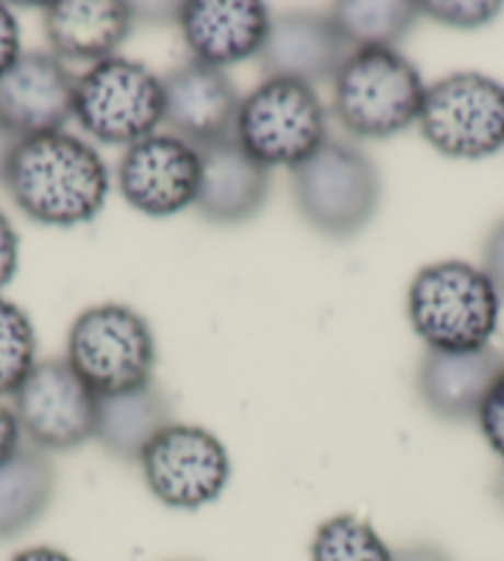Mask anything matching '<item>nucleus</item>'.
Returning <instances> with one entry per match:
<instances>
[{
  "label": "nucleus",
  "mask_w": 504,
  "mask_h": 561,
  "mask_svg": "<svg viewBox=\"0 0 504 561\" xmlns=\"http://www.w3.org/2000/svg\"><path fill=\"white\" fill-rule=\"evenodd\" d=\"M18 245H21V240H18L13 222L0 210V289L11 285L18 273Z\"/></svg>",
  "instance_id": "bb28decb"
},
{
  "label": "nucleus",
  "mask_w": 504,
  "mask_h": 561,
  "mask_svg": "<svg viewBox=\"0 0 504 561\" xmlns=\"http://www.w3.org/2000/svg\"><path fill=\"white\" fill-rule=\"evenodd\" d=\"M21 55V25L5 5H0V77L11 70Z\"/></svg>",
  "instance_id": "a878e982"
},
{
  "label": "nucleus",
  "mask_w": 504,
  "mask_h": 561,
  "mask_svg": "<svg viewBox=\"0 0 504 561\" xmlns=\"http://www.w3.org/2000/svg\"><path fill=\"white\" fill-rule=\"evenodd\" d=\"M11 561H75V559L53 547H31V549L18 551Z\"/></svg>",
  "instance_id": "7c9ffc66"
},
{
  "label": "nucleus",
  "mask_w": 504,
  "mask_h": 561,
  "mask_svg": "<svg viewBox=\"0 0 504 561\" xmlns=\"http://www.w3.org/2000/svg\"><path fill=\"white\" fill-rule=\"evenodd\" d=\"M35 366V329L21 307L0 299V399L13 396Z\"/></svg>",
  "instance_id": "5701e85b"
},
{
  "label": "nucleus",
  "mask_w": 504,
  "mask_h": 561,
  "mask_svg": "<svg viewBox=\"0 0 504 561\" xmlns=\"http://www.w3.org/2000/svg\"><path fill=\"white\" fill-rule=\"evenodd\" d=\"M21 445H23V428L15 419V411L11 405L0 403V466H3L8 458H13Z\"/></svg>",
  "instance_id": "c85d7f7f"
},
{
  "label": "nucleus",
  "mask_w": 504,
  "mask_h": 561,
  "mask_svg": "<svg viewBox=\"0 0 504 561\" xmlns=\"http://www.w3.org/2000/svg\"><path fill=\"white\" fill-rule=\"evenodd\" d=\"M163 82V122L193 149L238 137L242 100L230 77L201 62L181 65Z\"/></svg>",
  "instance_id": "ddd939ff"
},
{
  "label": "nucleus",
  "mask_w": 504,
  "mask_h": 561,
  "mask_svg": "<svg viewBox=\"0 0 504 561\" xmlns=\"http://www.w3.org/2000/svg\"><path fill=\"white\" fill-rule=\"evenodd\" d=\"M3 183L27 218L72 228L104 208L110 171L90 144L72 134L53 131L15 144Z\"/></svg>",
  "instance_id": "f257e3e1"
},
{
  "label": "nucleus",
  "mask_w": 504,
  "mask_h": 561,
  "mask_svg": "<svg viewBox=\"0 0 504 561\" xmlns=\"http://www.w3.org/2000/svg\"><path fill=\"white\" fill-rule=\"evenodd\" d=\"M293 193L309 226L329 238H348L374 218L381 183L366 153L327 139L293 169Z\"/></svg>",
  "instance_id": "39448f33"
},
{
  "label": "nucleus",
  "mask_w": 504,
  "mask_h": 561,
  "mask_svg": "<svg viewBox=\"0 0 504 561\" xmlns=\"http://www.w3.org/2000/svg\"><path fill=\"white\" fill-rule=\"evenodd\" d=\"M55 466L47 453L23 443L0 466V541L21 537L43 519L55 497Z\"/></svg>",
  "instance_id": "aec40b11"
},
{
  "label": "nucleus",
  "mask_w": 504,
  "mask_h": 561,
  "mask_svg": "<svg viewBox=\"0 0 504 561\" xmlns=\"http://www.w3.org/2000/svg\"><path fill=\"white\" fill-rule=\"evenodd\" d=\"M346 57V41L332 15L287 13L270 23L260 65L267 80H295L312 87L334 77Z\"/></svg>",
  "instance_id": "2eb2a0df"
},
{
  "label": "nucleus",
  "mask_w": 504,
  "mask_h": 561,
  "mask_svg": "<svg viewBox=\"0 0 504 561\" xmlns=\"http://www.w3.org/2000/svg\"><path fill=\"white\" fill-rule=\"evenodd\" d=\"M13 411L23 435L41 450H75L94 438L100 396L67 359H45L18 386Z\"/></svg>",
  "instance_id": "9d476101"
},
{
  "label": "nucleus",
  "mask_w": 504,
  "mask_h": 561,
  "mask_svg": "<svg viewBox=\"0 0 504 561\" xmlns=\"http://www.w3.org/2000/svg\"><path fill=\"white\" fill-rule=\"evenodd\" d=\"M393 561H450V559L445 557L438 547L415 545V547L393 551Z\"/></svg>",
  "instance_id": "c756f323"
},
{
  "label": "nucleus",
  "mask_w": 504,
  "mask_h": 561,
  "mask_svg": "<svg viewBox=\"0 0 504 561\" xmlns=\"http://www.w3.org/2000/svg\"><path fill=\"white\" fill-rule=\"evenodd\" d=\"M419 11L421 15H428L448 27L474 31V27L494 21L502 11V3H488V0H428V3H419Z\"/></svg>",
  "instance_id": "b1692460"
},
{
  "label": "nucleus",
  "mask_w": 504,
  "mask_h": 561,
  "mask_svg": "<svg viewBox=\"0 0 504 561\" xmlns=\"http://www.w3.org/2000/svg\"><path fill=\"white\" fill-rule=\"evenodd\" d=\"M267 8L257 0H191L179 5V25L196 62L226 67L260 55L270 33Z\"/></svg>",
  "instance_id": "4468645a"
},
{
  "label": "nucleus",
  "mask_w": 504,
  "mask_h": 561,
  "mask_svg": "<svg viewBox=\"0 0 504 561\" xmlns=\"http://www.w3.org/2000/svg\"><path fill=\"white\" fill-rule=\"evenodd\" d=\"M478 423L484 440L504 460V371L494 381L488 399H484L478 413Z\"/></svg>",
  "instance_id": "393cba45"
},
{
  "label": "nucleus",
  "mask_w": 504,
  "mask_h": 561,
  "mask_svg": "<svg viewBox=\"0 0 504 561\" xmlns=\"http://www.w3.org/2000/svg\"><path fill=\"white\" fill-rule=\"evenodd\" d=\"M173 423L171 403L157 383L137 391L100 396L94 440L124 462H139L147 445Z\"/></svg>",
  "instance_id": "6ab92c4d"
},
{
  "label": "nucleus",
  "mask_w": 504,
  "mask_h": 561,
  "mask_svg": "<svg viewBox=\"0 0 504 561\" xmlns=\"http://www.w3.org/2000/svg\"><path fill=\"white\" fill-rule=\"evenodd\" d=\"M238 141L265 169H297L327 141V112L309 84L265 80L242 100Z\"/></svg>",
  "instance_id": "423d86ee"
},
{
  "label": "nucleus",
  "mask_w": 504,
  "mask_h": 561,
  "mask_svg": "<svg viewBox=\"0 0 504 561\" xmlns=\"http://www.w3.org/2000/svg\"><path fill=\"white\" fill-rule=\"evenodd\" d=\"M77 80L50 53H23L0 77V127L15 139L62 131L75 117Z\"/></svg>",
  "instance_id": "f8f14e48"
},
{
  "label": "nucleus",
  "mask_w": 504,
  "mask_h": 561,
  "mask_svg": "<svg viewBox=\"0 0 504 561\" xmlns=\"http://www.w3.org/2000/svg\"><path fill=\"white\" fill-rule=\"evenodd\" d=\"M425 84L393 47L352 53L334 75V112L356 137L386 139L421 117Z\"/></svg>",
  "instance_id": "7ed1b4c3"
},
{
  "label": "nucleus",
  "mask_w": 504,
  "mask_h": 561,
  "mask_svg": "<svg viewBox=\"0 0 504 561\" xmlns=\"http://www.w3.org/2000/svg\"><path fill=\"white\" fill-rule=\"evenodd\" d=\"M75 117L104 144H137L163 122V82L141 62L110 57L77 80Z\"/></svg>",
  "instance_id": "0eeeda50"
},
{
  "label": "nucleus",
  "mask_w": 504,
  "mask_h": 561,
  "mask_svg": "<svg viewBox=\"0 0 504 561\" xmlns=\"http://www.w3.org/2000/svg\"><path fill=\"white\" fill-rule=\"evenodd\" d=\"M67 362L96 396L137 391L153 381L157 342L131 307L100 305L75 319Z\"/></svg>",
  "instance_id": "20e7f679"
},
{
  "label": "nucleus",
  "mask_w": 504,
  "mask_h": 561,
  "mask_svg": "<svg viewBox=\"0 0 504 561\" xmlns=\"http://www.w3.org/2000/svg\"><path fill=\"white\" fill-rule=\"evenodd\" d=\"M502 371L504 356L492 346L478 352L428 350L419 369L421 399L443 421H478L482 403Z\"/></svg>",
  "instance_id": "f3484780"
},
{
  "label": "nucleus",
  "mask_w": 504,
  "mask_h": 561,
  "mask_svg": "<svg viewBox=\"0 0 504 561\" xmlns=\"http://www.w3.org/2000/svg\"><path fill=\"white\" fill-rule=\"evenodd\" d=\"M201 153L196 208L218 226H236L257 216L270 193V171L240 147L238 137L210 144Z\"/></svg>",
  "instance_id": "dca6fc26"
},
{
  "label": "nucleus",
  "mask_w": 504,
  "mask_h": 561,
  "mask_svg": "<svg viewBox=\"0 0 504 561\" xmlns=\"http://www.w3.org/2000/svg\"><path fill=\"white\" fill-rule=\"evenodd\" d=\"M201 153L179 137L151 134L131 144L119 163V191L144 216L163 218L196 206Z\"/></svg>",
  "instance_id": "9b49d317"
},
{
  "label": "nucleus",
  "mask_w": 504,
  "mask_h": 561,
  "mask_svg": "<svg viewBox=\"0 0 504 561\" xmlns=\"http://www.w3.org/2000/svg\"><path fill=\"white\" fill-rule=\"evenodd\" d=\"M494 492H497V497H500V502L504 505V468L500 470V476H497V485H494Z\"/></svg>",
  "instance_id": "473e14b6"
},
{
  "label": "nucleus",
  "mask_w": 504,
  "mask_h": 561,
  "mask_svg": "<svg viewBox=\"0 0 504 561\" xmlns=\"http://www.w3.org/2000/svg\"><path fill=\"white\" fill-rule=\"evenodd\" d=\"M309 561H393V551L368 522L336 515L319 525Z\"/></svg>",
  "instance_id": "4be33fe9"
},
{
  "label": "nucleus",
  "mask_w": 504,
  "mask_h": 561,
  "mask_svg": "<svg viewBox=\"0 0 504 561\" xmlns=\"http://www.w3.org/2000/svg\"><path fill=\"white\" fill-rule=\"evenodd\" d=\"M423 139L450 159H484L504 147V87L480 72H455L425 87Z\"/></svg>",
  "instance_id": "6e6552de"
},
{
  "label": "nucleus",
  "mask_w": 504,
  "mask_h": 561,
  "mask_svg": "<svg viewBox=\"0 0 504 561\" xmlns=\"http://www.w3.org/2000/svg\"><path fill=\"white\" fill-rule=\"evenodd\" d=\"M151 495L173 510H198L220 497L230 480V458L210 431L201 425H167L141 456Z\"/></svg>",
  "instance_id": "1a4fd4ad"
},
{
  "label": "nucleus",
  "mask_w": 504,
  "mask_h": 561,
  "mask_svg": "<svg viewBox=\"0 0 504 561\" xmlns=\"http://www.w3.org/2000/svg\"><path fill=\"white\" fill-rule=\"evenodd\" d=\"M484 275L497 289V295L504 297V220L492 230L488 243H484Z\"/></svg>",
  "instance_id": "cd10ccee"
},
{
  "label": "nucleus",
  "mask_w": 504,
  "mask_h": 561,
  "mask_svg": "<svg viewBox=\"0 0 504 561\" xmlns=\"http://www.w3.org/2000/svg\"><path fill=\"white\" fill-rule=\"evenodd\" d=\"M409 317L428 350L478 352L490 346L497 329L500 295L484 270L448 260L415 275Z\"/></svg>",
  "instance_id": "f03ea898"
},
{
  "label": "nucleus",
  "mask_w": 504,
  "mask_h": 561,
  "mask_svg": "<svg viewBox=\"0 0 504 561\" xmlns=\"http://www.w3.org/2000/svg\"><path fill=\"white\" fill-rule=\"evenodd\" d=\"M329 15L346 45L364 50V47H393L401 43L411 33L421 11L419 3L409 0H342Z\"/></svg>",
  "instance_id": "412c9836"
},
{
  "label": "nucleus",
  "mask_w": 504,
  "mask_h": 561,
  "mask_svg": "<svg viewBox=\"0 0 504 561\" xmlns=\"http://www.w3.org/2000/svg\"><path fill=\"white\" fill-rule=\"evenodd\" d=\"M131 3L122 0H60L45 5V33L60 57L104 62L131 31Z\"/></svg>",
  "instance_id": "a211bd4d"
},
{
  "label": "nucleus",
  "mask_w": 504,
  "mask_h": 561,
  "mask_svg": "<svg viewBox=\"0 0 504 561\" xmlns=\"http://www.w3.org/2000/svg\"><path fill=\"white\" fill-rule=\"evenodd\" d=\"M21 139H15L13 134H8L3 127H0V181H3V171H5V163L11 159V151L15 149V144Z\"/></svg>",
  "instance_id": "2f4dec72"
}]
</instances>
